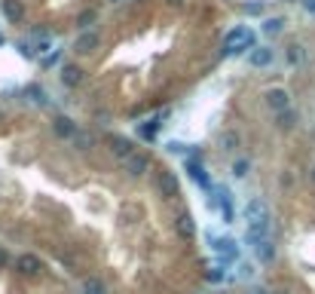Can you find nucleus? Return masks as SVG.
I'll return each mask as SVG.
<instances>
[{
  "label": "nucleus",
  "mask_w": 315,
  "mask_h": 294,
  "mask_svg": "<svg viewBox=\"0 0 315 294\" xmlns=\"http://www.w3.org/2000/svg\"><path fill=\"white\" fill-rule=\"evenodd\" d=\"M168 150H172V153H187V144H181V141H168Z\"/></svg>",
  "instance_id": "obj_29"
},
{
  "label": "nucleus",
  "mask_w": 315,
  "mask_h": 294,
  "mask_svg": "<svg viewBox=\"0 0 315 294\" xmlns=\"http://www.w3.org/2000/svg\"><path fill=\"white\" fill-rule=\"evenodd\" d=\"M3 43H6V37H3V31H0V46H3Z\"/></svg>",
  "instance_id": "obj_33"
},
{
  "label": "nucleus",
  "mask_w": 315,
  "mask_h": 294,
  "mask_svg": "<svg viewBox=\"0 0 315 294\" xmlns=\"http://www.w3.org/2000/svg\"><path fill=\"white\" fill-rule=\"evenodd\" d=\"M110 150H113L116 156H123V160H129V156L135 153V144H132L129 138H123V135H110Z\"/></svg>",
  "instance_id": "obj_8"
},
{
  "label": "nucleus",
  "mask_w": 315,
  "mask_h": 294,
  "mask_svg": "<svg viewBox=\"0 0 315 294\" xmlns=\"http://www.w3.org/2000/svg\"><path fill=\"white\" fill-rule=\"evenodd\" d=\"M147 166H150V160H147L144 153H132V156L126 160V172H129L132 178H138V175H144V172H147Z\"/></svg>",
  "instance_id": "obj_9"
},
{
  "label": "nucleus",
  "mask_w": 315,
  "mask_h": 294,
  "mask_svg": "<svg viewBox=\"0 0 315 294\" xmlns=\"http://www.w3.org/2000/svg\"><path fill=\"white\" fill-rule=\"evenodd\" d=\"M263 98H266V104H270L273 110H279V114H282V110H288V104H291V95H288L285 89H266V95H263Z\"/></svg>",
  "instance_id": "obj_7"
},
{
  "label": "nucleus",
  "mask_w": 315,
  "mask_h": 294,
  "mask_svg": "<svg viewBox=\"0 0 315 294\" xmlns=\"http://www.w3.org/2000/svg\"><path fill=\"white\" fill-rule=\"evenodd\" d=\"M273 58H276V55H273L270 46H254V49L248 52V64H251V67H270Z\"/></svg>",
  "instance_id": "obj_5"
},
{
  "label": "nucleus",
  "mask_w": 315,
  "mask_h": 294,
  "mask_svg": "<svg viewBox=\"0 0 315 294\" xmlns=\"http://www.w3.org/2000/svg\"><path fill=\"white\" fill-rule=\"evenodd\" d=\"M303 58H306V52H303V46H300V43L288 46V61H291V64H303Z\"/></svg>",
  "instance_id": "obj_20"
},
{
  "label": "nucleus",
  "mask_w": 315,
  "mask_h": 294,
  "mask_svg": "<svg viewBox=\"0 0 315 294\" xmlns=\"http://www.w3.org/2000/svg\"><path fill=\"white\" fill-rule=\"evenodd\" d=\"M248 294H266V291H260V288H254V291H248Z\"/></svg>",
  "instance_id": "obj_34"
},
{
  "label": "nucleus",
  "mask_w": 315,
  "mask_h": 294,
  "mask_svg": "<svg viewBox=\"0 0 315 294\" xmlns=\"http://www.w3.org/2000/svg\"><path fill=\"white\" fill-rule=\"evenodd\" d=\"M303 9H306V12H312V15H315V0H303Z\"/></svg>",
  "instance_id": "obj_31"
},
{
  "label": "nucleus",
  "mask_w": 315,
  "mask_h": 294,
  "mask_svg": "<svg viewBox=\"0 0 315 294\" xmlns=\"http://www.w3.org/2000/svg\"><path fill=\"white\" fill-rule=\"evenodd\" d=\"M245 12H248V15H260V12H263V0H251V3H245Z\"/></svg>",
  "instance_id": "obj_27"
},
{
  "label": "nucleus",
  "mask_w": 315,
  "mask_h": 294,
  "mask_svg": "<svg viewBox=\"0 0 315 294\" xmlns=\"http://www.w3.org/2000/svg\"><path fill=\"white\" fill-rule=\"evenodd\" d=\"M6 261H9V255H6V252H3V248H0V267H3V264H6Z\"/></svg>",
  "instance_id": "obj_32"
},
{
  "label": "nucleus",
  "mask_w": 315,
  "mask_h": 294,
  "mask_svg": "<svg viewBox=\"0 0 315 294\" xmlns=\"http://www.w3.org/2000/svg\"><path fill=\"white\" fill-rule=\"evenodd\" d=\"M187 172H190V178L202 187V190H211V178H208V172H205V166L199 163V160H187Z\"/></svg>",
  "instance_id": "obj_4"
},
{
  "label": "nucleus",
  "mask_w": 315,
  "mask_h": 294,
  "mask_svg": "<svg viewBox=\"0 0 315 294\" xmlns=\"http://www.w3.org/2000/svg\"><path fill=\"white\" fill-rule=\"evenodd\" d=\"M40 61H43L46 67H52V64H58V49H52V52H46V55H43Z\"/></svg>",
  "instance_id": "obj_28"
},
{
  "label": "nucleus",
  "mask_w": 315,
  "mask_h": 294,
  "mask_svg": "<svg viewBox=\"0 0 315 294\" xmlns=\"http://www.w3.org/2000/svg\"><path fill=\"white\" fill-rule=\"evenodd\" d=\"M248 172H251V163H248V160H236V163H233V175H236V178H245Z\"/></svg>",
  "instance_id": "obj_23"
},
{
  "label": "nucleus",
  "mask_w": 315,
  "mask_h": 294,
  "mask_svg": "<svg viewBox=\"0 0 315 294\" xmlns=\"http://www.w3.org/2000/svg\"><path fill=\"white\" fill-rule=\"evenodd\" d=\"M294 123H297V114H294V110H282V114H279V129H291Z\"/></svg>",
  "instance_id": "obj_22"
},
{
  "label": "nucleus",
  "mask_w": 315,
  "mask_h": 294,
  "mask_svg": "<svg viewBox=\"0 0 315 294\" xmlns=\"http://www.w3.org/2000/svg\"><path fill=\"white\" fill-rule=\"evenodd\" d=\"M43 270V264L34 258V255H21L18 258V273H25V276H37Z\"/></svg>",
  "instance_id": "obj_14"
},
{
  "label": "nucleus",
  "mask_w": 315,
  "mask_h": 294,
  "mask_svg": "<svg viewBox=\"0 0 315 294\" xmlns=\"http://www.w3.org/2000/svg\"><path fill=\"white\" fill-rule=\"evenodd\" d=\"M110 3H116V0H110Z\"/></svg>",
  "instance_id": "obj_35"
},
{
  "label": "nucleus",
  "mask_w": 315,
  "mask_h": 294,
  "mask_svg": "<svg viewBox=\"0 0 315 294\" xmlns=\"http://www.w3.org/2000/svg\"><path fill=\"white\" fill-rule=\"evenodd\" d=\"M245 221H248V224H254V221H270L266 202H263V199H251V202L245 206Z\"/></svg>",
  "instance_id": "obj_6"
},
{
  "label": "nucleus",
  "mask_w": 315,
  "mask_h": 294,
  "mask_svg": "<svg viewBox=\"0 0 315 294\" xmlns=\"http://www.w3.org/2000/svg\"><path fill=\"white\" fill-rule=\"evenodd\" d=\"M0 12H3L9 21H21L25 6H21V0H0Z\"/></svg>",
  "instance_id": "obj_12"
},
{
  "label": "nucleus",
  "mask_w": 315,
  "mask_h": 294,
  "mask_svg": "<svg viewBox=\"0 0 315 294\" xmlns=\"http://www.w3.org/2000/svg\"><path fill=\"white\" fill-rule=\"evenodd\" d=\"M98 46V34L95 31H83V34H77V40H74V49L77 52H92Z\"/></svg>",
  "instance_id": "obj_10"
},
{
  "label": "nucleus",
  "mask_w": 315,
  "mask_h": 294,
  "mask_svg": "<svg viewBox=\"0 0 315 294\" xmlns=\"http://www.w3.org/2000/svg\"><path fill=\"white\" fill-rule=\"evenodd\" d=\"M282 28H285V18H279V15H273V18L263 21V34H266V37H279Z\"/></svg>",
  "instance_id": "obj_17"
},
{
  "label": "nucleus",
  "mask_w": 315,
  "mask_h": 294,
  "mask_svg": "<svg viewBox=\"0 0 315 294\" xmlns=\"http://www.w3.org/2000/svg\"><path fill=\"white\" fill-rule=\"evenodd\" d=\"M83 80H86L83 67H77V64H64V67H61V83H64V86H80Z\"/></svg>",
  "instance_id": "obj_11"
},
{
  "label": "nucleus",
  "mask_w": 315,
  "mask_h": 294,
  "mask_svg": "<svg viewBox=\"0 0 315 294\" xmlns=\"http://www.w3.org/2000/svg\"><path fill=\"white\" fill-rule=\"evenodd\" d=\"M175 227H178V233H181L184 239H193V236H196V224H193L190 212H181V215H178V221H175Z\"/></svg>",
  "instance_id": "obj_13"
},
{
  "label": "nucleus",
  "mask_w": 315,
  "mask_h": 294,
  "mask_svg": "<svg viewBox=\"0 0 315 294\" xmlns=\"http://www.w3.org/2000/svg\"><path fill=\"white\" fill-rule=\"evenodd\" d=\"M254 252H257V261H263V264H270V261L276 258V245H273L270 239H263L260 245H254Z\"/></svg>",
  "instance_id": "obj_16"
},
{
  "label": "nucleus",
  "mask_w": 315,
  "mask_h": 294,
  "mask_svg": "<svg viewBox=\"0 0 315 294\" xmlns=\"http://www.w3.org/2000/svg\"><path fill=\"white\" fill-rule=\"evenodd\" d=\"M83 291H86V294H104V285H101L98 279H89V282L83 285Z\"/></svg>",
  "instance_id": "obj_26"
},
{
  "label": "nucleus",
  "mask_w": 315,
  "mask_h": 294,
  "mask_svg": "<svg viewBox=\"0 0 315 294\" xmlns=\"http://www.w3.org/2000/svg\"><path fill=\"white\" fill-rule=\"evenodd\" d=\"M92 21H95V9H86V12H83V15L77 18V28H83V31H86V28H89Z\"/></svg>",
  "instance_id": "obj_24"
},
{
  "label": "nucleus",
  "mask_w": 315,
  "mask_h": 294,
  "mask_svg": "<svg viewBox=\"0 0 315 294\" xmlns=\"http://www.w3.org/2000/svg\"><path fill=\"white\" fill-rule=\"evenodd\" d=\"M15 49H18V55H21V58H31V61H34V58H40V52H37V46H34L31 40H18V43H15Z\"/></svg>",
  "instance_id": "obj_18"
},
{
  "label": "nucleus",
  "mask_w": 315,
  "mask_h": 294,
  "mask_svg": "<svg viewBox=\"0 0 315 294\" xmlns=\"http://www.w3.org/2000/svg\"><path fill=\"white\" fill-rule=\"evenodd\" d=\"M25 95H28V98H31L34 104H40V107L46 104V92H43L40 86H28V89H25Z\"/></svg>",
  "instance_id": "obj_21"
},
{
  "label": "nucleus",
  "mask_w": 315,
  "mask_h": 294,
  "mask_svg": "<svg viewBox=\"0 0 315 294\" xmlns=\"http://www.w3.org/2000/svg\"><path fill=\"white\" fill-rule=\"evenodd\" d=\"M52 129H55V135H61V138H74V135H77V126H74L67 117H55Z\"/></svg>",
  "instance_id": "obj_15"
},
{
  "label": "nucleus",
  "mask_w": 315,
  "mask_h": 294,
  "mask_svg": "<svg viewBox=\"0 0 315 294\" xmlns=\"http://www.w3.org/2000/svg\"><path fill=\"white\" fill-rule=\"evenodd\" d=\"M251 52L254 49V31L251 28H245V25H239V28H233L227 37H224V55H239V52Z\"/></svg>",
  "instance_id": "obj_1"
},
{
  "label": "nucleus",
  "mask_w": 315,
  "mask_h": 294,
  "mask_svg": "<svg viewBox=\"0 0 315 294\" xmlns=\"http://www.w3.org/2000/svg\"><path fill=\"white\" fill-rule=\"evenodd\" d=\"M208 279H211V282H221V279H224V273L214 267V270H208Z\"/></svg>",
  "instance_id": "obj_30"
},
{
  "label": "nucleus",
  "mask_w": 315,
  "mask_h": 294,
  "mask_svg": "<svg viewBox=\"0 0 315 294\" xmlns=\"http://www.w3.org/2000/svg\"><path fill=\"white\" fill-rule=\"evenodd\" d=\"M208 242H211V252H214L224 264L239 261V245H236L233 236H208Z\"/></svg>",
  "instance_id": "obj_2"
},
{
  "label": "nucleus",
  "mask_w": 315,
  "mask_h": 294,
  "mask_svg": "<svg viewBox=\"0 0 315 294\" xmlns=\"http://www.w3.org/2000/svg\"><path fill=\"white\" fill-rule=\"evenodd\" d=\"M159 126H162V123H159V117H156V120H147V123L141 126V138H147V141H150V138H156Z\"/></svg>",
  "instance_id": "obj_19"
},
{
  "label": "nucleus",
  "mask_w": 315,
  "mask_h": 294,
  "mask_svg": "<svg viewBox=\"0 0 315 294\" xmlns=\"http://www.w3.org/2000/svg\"><path fill=\"white\" fill-rule=\"evenodd\" d=\"M239 147V135L236 132H227L224 135V150H236Z\"/></svg>",
  "instance_id": "obj_25"
},
{
  "label": "nucleus",
  "mask_w": 315,
  "mask_h": 294,
  "mask_svg": "<svg viewBox=\"0 0 315 294\" xmlns=\"http://www.w3.org/2000/svg\"><path fill=\"white\" fill-rule=\"evenodd\" d=\"M156 187H159V193L165 199H175L178 196V178H175V172H156Z\"/></svg>",
  "instance_id": "obj_3"
}]
</instances>
